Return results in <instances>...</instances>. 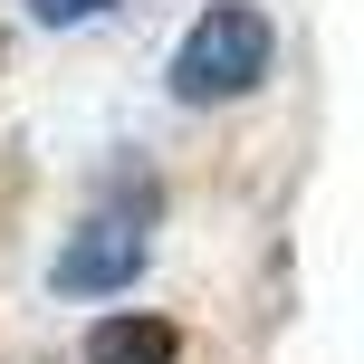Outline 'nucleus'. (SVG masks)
<instances>
[{
    "mask_svg": "<svg viewBox=\"0 0 364 364\" xmlns=\"http://www.w3.org/2000/svg\"><path fill=\"white\" fill-rule=\"evenodd\" d=\"M29 10H38V19H48V29H77V19H106V10H115V0H29Z\"/></svg>",
    "mask_w": 364,
    "mask_h": 364,
    "instance_id": "obj_4",
    "label": "nucleus"
},
{
    "mask_svg": "<svg viewBox=\"0 0 364 364\" xmlns=\"http://www.w3.org/2000/svg\"><path fill=\"white\" fill-rule=\"evenodd\" d=\"M269 48L278 38H269V19L250 0H211L173 48V96L182 106H230V96H250L269 77Z\"/></svg>",
    "mask_w": 364,
    "mask_h": 364,
    "instance_id": "obj_1",
    "label": "nucleus"
},
{
    "mask_svg": "<svg viewBox=\"0 0 364 364\" xmlns=\"http://www.w3.org/2000/svg\"><path fill=\"white\" fill-rule=\"evenodd\" d=\"M134 278H144V230H125V220H87V230L58 250L48 288H58V297H115V288H134Z\"/></svg>",
    "mask_w": 364,
    "mask_h": 364,
    "instance_id": "obj_2",
    "label": "nucleus"
},
{
    "mask_svg": "<svg viewBox=\"0 0 364 364\" xmlns=\"http://www.w3.org/2000/svg\"><path fill=\"white\" fill-rule=\"evenodd\" d=\"M173 355H182V336L164 316H106L87 336V364H173Z\"/></svg>",
    "mask_w": 364,
    "mask_h": 364,
    "instance_id": "obj_3",
    "label": "nucleus"
}]
</instances>
